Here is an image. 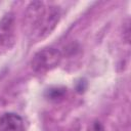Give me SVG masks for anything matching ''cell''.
Masks as SVG:
<instances>
[{"label":"cell","mask_w":131,"mask_h":131,"mask_svg":"<svg viewBox=\"0 0 131 131\" xmlns=\"http://www.w3.org/2000/svg\"><path fill=\"white\" fill-rule=\"evenodd\" d=\"M66 90H67L66 88H61V87L50 88L47 90L46 96L51 100H57L63 97V95L66 94Z\"/></svg>","instance_id":"obj_6"},{"label":"cell","mask_w":131,"mask_h":131,"mask_svg":"<svg viewBox=\"0 0 131 131\" xmlns=\"http://www.w3.org/2000/svg\"><path fill=\"white\" fill-rule=\"evenodd\" d=\"M0 131H25L23 119L13 113H6L0 117Z\"/></svg>","instance_id":"obj_5"},{"label":"cell","mask_w":131,"mask_h":131,"mask_svg":"<svg viewBox=\"0 0 131 131\" xmlns=\"http://www.w3.org/2000/svg\"><path fill=\"white\" fill-rule=\"evenodd\" d=\"M15 19L11 12L6 13L0 19V47H9L14 40Z\"/></svg>","instance_id":"obj_4"},{"label":"cell","mask_w":131,"mask_h":131,"mask_svg":"<svg viewBox=\"0 0 131 131\" xmlns=\"http://www.w3.org/2000/svg\"><path fill=\"white\" fill-rule=\"evenodd\" d=\"M60 8L58 6L47 7L40 23L29 37L34 41H39L41 39L46 38L55 29L56 25L60 19Z\"/></svg>","instance_id":"obj_2"},{"label":"cell","mask_w":131,"mask_h":131,"mask_svg":"<svg viewBox=\"0 0 131 131\" xmlns=\"http://www.w3.org/2000/svg\"><path fill=\"white\" fill-rule=\"evenodd\" d=\"M61 60V53L55 48H44L33 56L31 68L38 74L47 73L56 68Z\"/></svg>","instance_id":"obj_1"},{"label":"cell","mask_w":131,"mask_h":131,"mask_svg":"<svg viewBox=\"0 0 131 131\" xmlns=\"http://www.w3.org/2000/svg\"><path fill=\"white\" fill-rule=\"evenodd\" d=\"M46 8L47 7L45 6V4L41 1H33L27 6V9L25 11L24 25L28 31L29 36L40 23L46 11Z\"/></svg>","instance_id":"obj_3"},{"label":"cell","mask_w":131,"mask_h":131,"mask_svg":"<svg viewBox=\"0 0 131 131\" xmlns=\"http://www.w3.org/2000/svg\"><path fill=\"white\" fill-rule=\"evenodd\" d=\"M88 131H105L103 125L99 121H94L88 128Z\"/></svg>","instance_id":"obj_7"}]
</instances>
